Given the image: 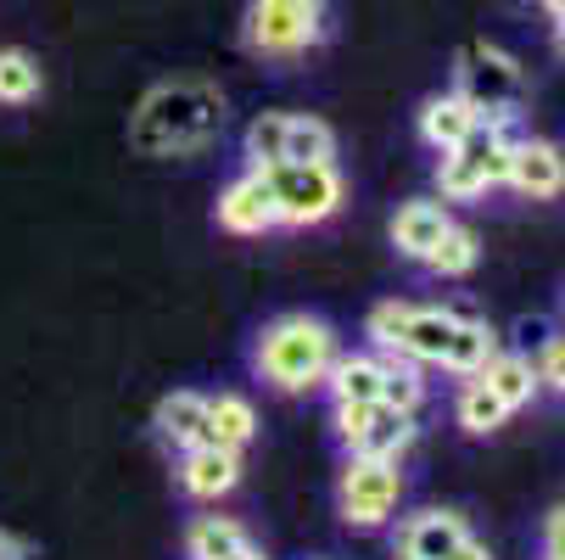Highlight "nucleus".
<instances>
[{
  "mask_svg": "<svg viewBox=\"0 0 565 560\" xmlns=\"http://www.w3.org/2000/svg\"><path fill=\"white\" fill-rule=\"evenodd\" d=\"M224 129V96L202 78H169L146 91V102L129 118V146L146 157H185L213 146Z\"/></svg>",
  "mask_w": 565,
  "mask_h": 560,
  "instance_id": "1",
  "label": "nucleus"
},
{
  "mask_svg": "<svg viewBox=\"0 0 565 560\" xmlns=\"http://www.w3.org/2000/svg\"><path fill=\"white\" fill-rule=\"evenodd\" d=\"M253 364L269 387L280 392H308V387H326V370L337 364V331L313 314H280L264 326Z\"/></svg>",
  "mask_w": 565,
  "mask_h": 560,
  "instance_id": "2",
  "label": "nucleus"
},
{
  "mask_svg": "<svg viewBox=\"0 0 565 560\" xmlns=\"http://www.w3.org/2000/svg\"><path fill=\"white\" fill-rule=\"evenodd\" d=\"M510 146H515V118H481L454 151H443L437 186L448 202H470L481 191L504 186L510 175Z\"/></svg>",
  "mask_w": 565,
  "mask_h": 560,
  "instance_id": "3",
  "label": "nucleus"
},
{
  "mask_svg": "<svg viewBox=\"0 0 565 560\" xmlns=\"http://www.w3.org/2000/svg\"><path fill=\"white\" fill-rule=\"evenodd\" d=\"M331 18H326V0H253L247 7V51L291 62L302 51H313L326 40Z\"/></svg>",
  "mask_w": 565,
  "mask_h": 560,
  "instance_id": "4",
  "label": "nucleus"
},
{
  "mask_svg": "<svg viewBox=\"0 0 565 560\" xmlns=\"http://www.w3.org/2000/svg\"><path fill=\"white\" fill-rule=\"evenodd\" d=\"M448 331H454L448 308H415V303H375L370 308V342L381 353H403L415 364H443Z\"/></svg>",
  "mask_w": 565,
  "mask_h": 560,
  "instance_id": "5",
  "label": "nucleus"
},
{
  "mask_svg": "<svg viewBox=\"0 0 565 560\" xmlns=\"http://www.w3.org/2000/svg\"><path fill=\"white\" fill-rule=\"evenodd\" d=\"M264 175H269V191H275V219L291 224V230L326 224L342 208V175H337V163H275Z\"/></svg>",
  "mask_w": 565,
  "mask_h": 560,
  "instance_id": "6",
  "label": "nucleus"
},
{
  "mask_svg": "<svg viewBox=\"0 0 565 560\" xmlns=\"http://www.w3.org/2000/svg\"><path fill=\"white\" fill-rule=\"evenodd\" d=\"M454 78H459L454 91H459L481 118H515V113H521V67H515V56H504L499 45H488V40L465 45Z\"/></svg>",
  "mask_w": 565,
  "mask_h": 560,
  "instance_id": "7",
  "label": "nucleus"
},
{
  "mask_svg": "<svg viewBox=\"0 0 565 560\" xmlns=\"http://www.w3.org/2000/svg\"><path fill=\"white\" fill-rule=\"evenodd\" d=\"M342 521L348 527H386L397 499H403V471L397 459H364V454H348V471H342Z\"/></svg>",
  "mask_w": 565,
  "mask_h": 560,
  "instance_id": "8",
  "label": "nucleus"
},
{
  "mask_svg": "<svg viewBox=\"0 0 565 560\" xmlns=\"http://www.w3.org/2000/svg\"><path fill=\"white\" fill-rule=\"evenodd\" d=\"M213 213H218V230H230V235H264V230H275L280 219H275L269 175L264 169H247L241 180H230Z\"/></svg>",
  "mask_w": 565,
  "mask_h": 560,
  "instance_id": "9",
  "label": "nucleus"
},
{
  "mask_svg": "<svg viewBox=\"0 0 565 560\" xmlns=\"http://www.w3.org/2000/svg\"><path fill=\"white\" fill-rule=\"evenodd\" d=\"M470 538L459 510H420L397 527V560H448Z\"/></svg>",
  "mask_w": 565,
  "mask_h": 560,
  "instance_id": "10",
  "label": "nucleus"
},
{
  "mask_svg": "<svg viewBox=\"0 0 565 560\" xmlns=\"http://www.w3.org/2000/svg\"><path fill=\"white\" fill-rule=\"evenodd\" d=\"M521 197H532V202H548V197H559L565 191V157H559V146H548V140H515L510 146V175H504Z\"/></svg>",
  "mask_w": 565,
  "mask_h": 560,
  "instance_id": "11",
  "label": "nucleus"
},
{
  "mask_svg": "<svg viewBox=\"0 0 565 560\" xmlns=\"http://www.w3.org/2000/svg\"><path fill=\"white\" fill-rule=\"evenodd\" d=\"M180 488L191 499H224L241 483V448H218V443H196L180 448Z\"/></svg>",
  "mask_w": 565,
  "mask_h": 560,
  "instance_id": "12",
  "label": "nucleus"
},
{
  "mask_svg": "<svg viewBox=\"0 0 565 560\" xmlns=\"http://www.w3.org/2000/svg\"><path fill=\"white\" fill-rule=\"evenodd\" d=\"M448 224H454V219H448L443 202H403L397 219H392V247H397L403 258L420 264V258L437 247V235H443Z\"/></svg>",
  "mask_w": 565,
  "mask_h": 560,
  "instance_id": "13",
  "label": "nucleus"
},
{
  "mask_svg": "<svg viewBox=\"0 0 565 560\" xmlns=\"http://www.w3.org/2000/svg\"><path fill=\"white\" fill-rule=\"evenodd\" d=\"M481 124V113L459 96V91H448V96H431L426 107H420V140L431 146V151H454L470 129Z\"/></svg>",
  "mask_w": 565,
  "mask_h": 560,
  "instance_id": "14",
  "label": "nucleus"
},
{
  "mask_svg": "<svg viewBox=\"0 0 565 560\" xmlns=\"http://www.w3.org/2000/svg\"><path fill=\"white\" fill-rule=\"evenodd\" d=\"M409 443H415V415L375 404V410H370V421L359 426V437L348 443V454H364V459H397Z\"/></svg>",
  "mask_w": 565,
  "mask_h": 560,
  "instance_id": "15",
  "label": "nucleus"
},
{
  "mask_svg": "<svg viewBox=\"0 0 565 560\" xmlns=\"http://www.w3.org/2000/svg\"><path fill=\"white\" fill-rule=\"evenodd\" d=\"M157 432H163V443H174V448L207 443V398L202 392H169L163 404H157Z\"/></svg>",
  "mask_w": 565,
  "mask_h": 560,
  "instance_id": "16",
  "label": "nucleus"
},
{
  "mask_svg": "<svg viewBox=\"0 0 565 560\" xmlns=\"http://www.w3.org/2000/svg\"><path fill=\"white\" fill-rule=\"evenodd\" d=\"M476 381H488L510 415H515V410H526V404H532V392H537V370H532V359H526V353H493L488 364L476 370Z\"/></svg>",
  "mask_w": 565,
  "mask_h": 560,
  "instance_id": "17",
  "label": "nucleus"
},
{
  "mask_svg": "<svg viewBox=\"0 0 565 560\" xmlns=\"http://www.w3.org/2000/svg\"><path fill=\"white\" fill-rule=\"evenodd\" d=\"M258 437V410L241 392H218L207 398V443L218 448H247Z\"/></svg>",
  "mask_w": 565,
  "mask_h": 560,
  "instance_id": "18",
  "label": "nucleus"
},
{
  "mask_svg": "<svg viewBox=\"0 0 565 560\" xmlns=\"http://www.w3.org/2000/svg\"><path fill=\"white\" fill-rule=\"evenodd\" d=\"M326 387H331V404H375L381 398V359L370 353H337V364L326 370Z\"/></svg>",
  "mask_w": 565,
  "mask_h": 560,
  "instance_id": "19",
  "label": "nucleus"
},
{
  "mask_svg": "<svg viewBox=\"0 0 565 560\" xmlns=\"http://www.w3.org/2000/svg\"><path fill=\"white\" fill-rule=\"evenodd\" d=\"M493 353H499V337L488 331V319H454L448 348H443V370H454V376H476Z\"/></svg>",
  "mask_w": 565,
  "mask_h": 560,
  "instance_id": "20",
  "label": "nucleus"
},
{
  "mask_svg": "<svg viewBox=\"0 0 565 560\" xmlns=\"http://www.w3.org/2000/svg\"><path fill=\"white\" fill-rule=\"evenodd\" d=\"M40 91H45L40 56L23 51V45H7V51H0V107H29Z\"/></svg>",
  "mask_w": 565,
  "mask_h": 560,
  "instance_id": "21",
  "label": "nucleus"
},
{
  "mask_svg": "<svg viewBox=\"0 0 565 560\" xmlns=\"http://www.w3.org/2000/svg\"><path fill=\"white\" fill-rule=\"evenodd\" d=\"M420 398H426V381H420L415 359L386 353V359H381V398H375V404H386V410H403V415H415V410H420Z\"/></svg>",
  "mask_w": 565,
  "mask_h": 560,
  "instance_id": "22",
  "label": "nucleus"
},
{
  "mask_svg": "<svg viewBox=\"0 0 565 560\" xmlns=\"http://www.w3.org/2000/svg\"><path fill=\"white\" fill-rule=\"evenodd\" d=\"M454 415H459V426H465V432H476V437H488V432H499V426L510 421V410L499 404V392H493L488 381H465V387H459Z\"/></svg>",
  "mask_w": 565,
  "mask_h": 560,
  "instance_id": "23",
  "label": "nucleus"
},
{
  "mask_svg": "<svg viewBox=\"0 0 565 560\" xmlns=\"http://www.w3.org/2000/svg\"><path fill=\"white\" fill-rule=\"evenodd\" d=\"M241 543H247V532H241L230 516H202V521H191V532H185V554H191V560H230Z\"/></svg>",
  "mask_w": 565,
  "mask_h": 560,
  "instance_id": "24",
  "label": "nucleus"
},
{
  "mask_svg": "<svg viewBox=\"0 0 565 560\" xmlns=\"http://www.w3.org/2000/svg\"><path fill=\"white\" fill-rule=\"evenodd\" d=\"M337 157V135L319 118H291L286 113V163H331Z\"/></svg>",
  "mask_w": 565,
  "mask_h": 560,
  "instance_id": "25",
  "label": "nucleus"
},
{
  "mask_svg": "<svg viewBox=\"0 0 565 560\" xmlns=\"http://www.w3.org/2000/svg\"><path fill=\"white\" fill-rule=\"evenodd\" d=\"M476 258H481L476 235H470L465 224H448V230L437 235V247H431L420 264H426L431 275H448V281H454V275H470V270H476Z\"/></svg>",
  "mask_w": 565,
  "mask_h": 560,
  "instance_id": "26",
  "label": "nucleus"
},
{
  "mask_svg": "<svg viewBox=\"0 0 565 560\" xmlns=\"http://www.w3.org/2000/svg\"><path fill=\"white\" fill-rule=\"evenodd\" d=\"M247 163H253V169L286 163V113H258V118L247 124Z\"/></svg>",
  "mask_w": 565,
  "mask_h": 560,
  "instance_id": "27",
  "label": "nucleus"
},
{
  "mask_svg": "<svg viewBox=\"0 0 565 560\" xmlns=\"http://www.w3.org/2000/svg\"><path fill=\"white\" fill-rule=\"evenodd\" d=\"M537 387H554V392H565V337H543L537 342Z\"/></svg>",
  "mask_w": 565,
  "mask_h": 560,
  "instance_id": "28",
  "label": "nucleus"
},
{
  "mask_svg": "<svg viewBox=\"0 0 565 560\" xmlns=\"http://www.w3.org/2000/svg\"><path fill=\"white\" fill-rule=\"evenodd\" d=\"M370 410H375V404H337V437H342V443H353V437H359V426L370 421Z\"/></svg>",
  "mask_w": 565,
  "mask_h": 560,
  "instance_id": "29",
  "label": "nucleus"
},
{
  "mask_svg": "<svg viewBox=\"0 0 565 560\" xmlns=\"http://www.w3.org/2000/svg\"><path fill=\"white\" fill-rule=\"evenodd\" d=\"M448 560H493V549H488V543H476V538H465Z\"/></svg>",
  "mask_w": 565,
  "mask_h": 560,
  "instance_id": "30",
  "label": "nucleus"
},
{
  "mask_svg": "<svg viewBox=\"0 0 565 560\" xmlns=\"http://www.w3.org/2000/svg\"><path fill=\"white\" fill-rule=\"evenodd\" d=\"M554 543H565V505L548 516V549H554Z\"/></svg>",
  "mask_w": 565,
  "mask_h": 560,
  "instance_id": "31",
  "label": "nucleus"
},
{
  "mask_svg": "<svg viewBox=\"0 0 565 560\" xmlns=\"http://www.w3.org/2000/svg\"><path fill=\"white\" fill-rule=\"evenodd\" d=\"M0 560H23V543L12 532H0Z\"/></svg>",
  "mask_w": 565,
  "mask_h": 560,
  "instance_id": "32",
  "label": "nucleus"
},
{
  "mask_svg": "<svg viewBox=\"0 0 565 560\" xmlns=\"http://www.w3.org/2000/svg\"><path fill=\"white\" fill-rule=\"evenodd\" d=\"M230 560H269V554H264V549H253V543H241V549H235Z\"/></svg>",
  "mask_w": 565,
  "mask_h": 560,
  "instance_id": "33",
  "label": "nucleus"
},
{
  "mask_svg": "<svg viewBox=\"0 0 565 560\" xmlns=\"http://www.w3.org/2000/svg\"><path fill=\"white\" fill-rule=\"evenodd\" d=\"M543 12L548 18H565V0H543Z\"/></svg>",
  "mask_w": 565,
  "mask_h": 560,
  "instance_id": "34",
  "label": "nucleus"
},
{
  "mask_svg": "<svg viewBox=\"0 0 565 560\" xmlns=\"http://www.w3.org/2000/svg\"><path fill=\"white\" fill-rule=\"evenodd\" d=\"M554 45L565 51V18H554Z\"/></svg>",
  "mask_w": 565,
  "mask_h": 560,
  "instance_id": "35",
  "label": "nucleus"
},
{
  "mask_svg": "<svg viewBox=\"0 0 565 560\" xmlns=\"http://www.w3.org/2000/svg\"><path fill=\"white\" fill-rule=\"evenodd\" d=\"M548 560H565V543H554V549H548Z\"/></svg>",
  "mask_w": 565,
  "mask_h": 560,
  "instance_id": "36",
  "label": "nucleus"
}]
</instances>
